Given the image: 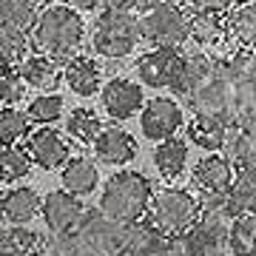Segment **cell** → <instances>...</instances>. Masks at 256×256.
<instances>
[{
    "label": "cell",
    "mask_w": 256,
    "mask_h": 256,
    "mask_svg": "<svg viewBox=\"0 0 256 256\" xmlns=\"http://www.w3.org/2000/svg\"><path fill=\"white\" fill-rule=\"evenodd\" d=\"M148 220L156 225L160 234L165 236H176L191 230L200 220V202L191 191L185 188H160L154 191L151 208H148Z\"/></svg>",
    "instance_id": "5"
},
{
    "label": "cell",
    "mask_w": 256,
    "mask_h": 256,
    "mask_svg": "<svg viewBox=\"0 0 256 256\" xmlns=\"http://www.w3.org/2000/svg\"><path fill=\"white\" fill-rule=\"evenodd\" d=\"M40 254L43 256H74V234H43L40 242Z\"/></svg>",
    "instance_id": "39"
},
{
    "label": "cell",
    "mask_w": 256,
    "mask_h": 256,
    "mask_svg": "<svg viewBox=\"0 0 256 256\" xmlns=\"http://www.w3.org/2000/svg\"><path fill=\"white\" fill-rule=\"evenodd\" d=\"M40 242H43V234L26 228V225H9V228L0 230V250H3V256L40 254Z\"/></svg>",
    "instance_id": "26"
},
{
    "label": "cell",
    "mask_w": 256,
    "mask_h": 256,
    "mask_svg": "<svg viewBox=\"0 0 256 256\" xmlns=\"http://www.w3.org/2000/svg\"><path fill=\"white\" fill-rule=\"evenodd\" d=\"M220 63L222 60H214L208 52H188L182 57V66H180V74H176V82L171 92H176L180 97H191L196 94L200 88H205L216 74H220Z\"/></svg>",
    "instance_id": "13"
},
{
    "label": "cell",
    "mask_w": 256,
    "mask_h": 256,
    "mask_svg": "<svg viewBox=\"0 0 256 256\" xmlns=\"http://www.w3.org/2000/svg\"><path fill=\"white\" fill-rule=\"evenodd\" d=\"M40 216L46 222L48 234H74L80 228L82 216H86V208L77 196L66 191H48L43 196V208H40Z\"/></svg>",
    "instance_id": "12"
},
{
    "label": "cell",
    "mask_w": 256,
    "mask_h": 256,
    "mask_svg": "<svg viewBox=\"0 0 256 256\" xmlns=\"http://www.w3.org/2000/svg\"><path fill=\"white\" fill-rule=\"evenodd\" d=\"M120 256H128V254H120Z\"/></svg>",
    "instance_id": "47"
},
{
    "label": "cell",
    "mask_w": 256,
    "mask_h": 256,
    "mask_svg": "<svg viewBox=\"0 0 256 256\" xmlns=\"http://www.w3.org/2000/svg\"><path fill=\"white\" fill-rule=\"evenodd\" d=\"M137 156V140L122 128H106L94 142V160L102 165H128Z\"/></svg>",
    "instance_id": "16"
},
{
    "label": "cell",
    "mask_w": 256,
    "mask_h": 256,
    "mask_svg": "<svg viewBox=\"0 0 256 256\" xmlns=\"http://www.w3.org/2000/svg\"><path fill=\"white\" fill-rule=\"evenodd\" d=\"M222 156L236 162L239 168H254L256 165V126H230Z\"/></svg>",
    "instance_id": "24"
},
{
    "label": "cell",
    "mask_w": 256,
    "mask_h": 256,
    "mask_svg": "<svg viewBox=\"0 0 256 256\" xmlns=\"http://www.w3.org/2000/svg\"><path fill=\"white\" fill-rule=\"evenodd\" d=\"M26 151L32 162L43 171H63L66 162L72 160V148L57 128H34L26 137Z\"/></svg>",
    "instance_id": "11"
},
{
    "label": "cell",
    "mask_w": 256,
    "mask_h": 256,
    "mask_svg": "<svg viewBox=\"0 0 256 256\" xmlns=\"http://www.w3.org/2000/svg\"><path fill=\"white\" fill-rule=\"evenodd\" d=\"M142 43L140 14L120 9H102L92 28V48L108 60H122Z\"/></svg>",
    "instance_id": "3"
},
{
    "label": "cell",
    "mask_w": 256,
    "mask_h": 256,
    "mask_svg": "<svg viewBox=\"0 0 256 256\" xmlns=\"http://www.w3.org/2000/svg\"><path fill=\"white\" fill-rule=\"evenodd\" d=\"M171 3H176V6H180V9H185L188 14L202 9V0H171Z\"/></svg>",
    "instance_id": "44"
},
{
    "label": "cell",
    "mask_w": 256,
    "mask_h": 256,
    "mask_svg": "<svg viewBox=\"0 0 256 256\" xmlns=\"http://www.w3.org/2000/svg\"><path fill=\"white\" fill-rule=\"evenodd\" d=\"M191 242H194V256H234V248H230V236H216V234H208L194 225L191 230Z\"/></svg>",
    "instance_id": "36"
},
{
    "label": "cell",
    "mask_w": 256,
    "mask_h": 256,
    "mask_svg": "<svg viewBox=\"0 0 256 256\" xmlns=\"http://www.w3.org/2000/svg\"><path fill=\"white\" fill-rule=\"evenodd\" d=\"M228 32L239 46L256 48V0H245L228 14Z\"/></svg>",
    "instance_id": "27"
},
{
    "label": "cell",
    "mask_w": 256,
    "mask_h": 256,
    "mask_svg": "<svg viewBox=\"0 0 256 256\" xmlns=\"http://www.w3.org/2000/svg\"><path fill=\"white\" fill-rule=\"evenodd\" d=\"M151 200H154V185L148 182V176H142L140 171H117L102 185L97 210L111 222L128 228L148 216Z\"/></svg>",
    "instance_id": "1"
},
{
    "label": "cell",
    "mask_w": 256,
    "mask_h": 256,
    "mask_svg": "<svg viewBox=\"0 0 256 256\" xmlns=\"http://www.w3.org/2000/svg\"><path fill=\"white\" fill-rule=\"evenodd\" d=\"M26 94V86L20 80L18 66H0V106L3 108H14Z\"/></svg>",
    "instance_id": "37"
},
{
    "label": "cell",
    "mask_w": 256,
    "mask_h": 256,
    "mask_svg": "<svg viewBox=\"0 0 256 256\" xmlns=\"http://www.w3.org/2000/svg\"><path fill=\"white\" fill-rule=\"evenodd\" d=\"M68 6L74 12H97L106 9V0H68Z\"/></svg>",
    "instance_id": "43"
},
{
    "label": "cell",
    "mask_w": 256,
    "mask_h": 256,
    "mask_svg": "<svg viewBox=\"0 0 256 256\" xmlns=\"http://www.w3.org/2000/svg\"><path fill=\"white\" fill-rule=\"evenodd\" d=\"M234 122H236V126H256V82L236 86Z\"/></svg>",
    "instance_id": "38"
},
{
    "label": "cell",
    "mask_w": 256,
    "mask_h": 256,
    "mask_svg": "<svg viewBox=\"0 0 256 256\" xmlns=\"http://www.w3.org/2000/svg\"><path fill=\"white\" fill-rule=\"evenodd\" d=\"M188 12L171 0H156L140 12V37L154 48H180L188 43Z\"/></svg>",
    "instance_id": "4"
},
{
    "label": "cell",
    "mask_w": 256,
    "mask_h": 256,
    "mask_svg": "<svg viewBox=\"0 0 256 256\" xmlns=\"http://www.w3.org/2000/svg\"><path fill=\"white\" fill-rule=\"evenodd\" d=\"M230 202L236 210V220L245 214L256 216V165L254 168H239L234 188H230Z\"/></svg>",
    "instance_id": "28"
},
{
    "label": "cell",
    "mask_w": 256,
    "mask_h": 256,
    "mask_svg": "<svg viewBox=\"0 0 256 256\" xmlns=\"http://www.w3.org/2000/svg\"><path fill=\"white\" fill-rule=\"evenodd\" d=\"M222 63H225L228 77L236 82V86L256 82V48L239 46V48H234V52L228 54V60H222Z\"/></svg>",
    "instance_id": "32"
},
{
    "label": "cell",
    "mask_w": 256,
    "mask_h": 256,
    "mask_svg": "<svg viewBox=\"0 0 256 256\" xmlns=\"http://www.w3.org/2000/svg\"><path fill=\"white\" fill-rule=\"evenodd\" d=\"M82 37H86V23L80 12L63 3H52L46 9H40L34 23V46L40 48V54L52 57L54 63L60 60L68 63L80 52Z\"/></svg>",
    "instance_id": "2"
},
{
    "label": "cell",
    "mask_w": 256,
    "mask_h": 256,
    "mask_svg": "<svg viewBox=\"0 0 256 256\" xmlns=\"http://www.w3.org/2000/svg\"><path fill=\"white\" fill-rule=\"evenodd\" d=\"M28 126H32L28 117L20 114L18 108H0V146H18V140L28 137Z\"/></svg>",
    "instance_id": "35"
},
{
    "label": "cell",
    "mask_w": 256,
    "mask_h": 256,
    "mask_svg": "<svg viewBox=\"0 0 256 256\" xmlns=\"http://www.w3.org/2000/svg\"><path fill=\"white\" fill-rule=\"evenodd\" d=\"M151 3H156V0H106V9H120V12H134V14H140Z\"/></svg>",
    "instance_id": "41"
},
{
    "label": "cell",
    "mask_w": 256,
    "mask_h": 256,
    "mask_svg": "<svg viewBox=\"0 0 256 256\" xmlns=\"http://www.w3.org/2000/svg\"><path fill=\"white\" fill-rule=\"evenodd\" d=\"M234 102H236V82L228 77L225 63H220V74L205 88L188 97V108L194 111V117H222L234 122Z\"/></svg>",
    "instance_id": "7"
},
{
    "label": "cell",
    "mask_w": 256,
    "mask_h": 256,
    "mask_svg": "<svg viewBox=\"0 0 256 256\" xmlns=\"http://www.w3.org/2000/svg\"><path fill=\"white\" fill-rule=\"evenodd\" d=\"M43 208V196L28 188V185H14L12 191L3 194V220L9 225H28Z\"/></svg>",
    "instance_id": "18"
},
{
    "label": "cell",
    "mask_w": 256,
    "mask_h": 256,
    "mask_svg": "<svg viewBox=\"0 0 256 256\" xmlns=\"http://www.w3.org/2000/svg\"><path fill=\"white\" fill-rule=\"evenodd\" d=\"M100 102L111 120H131L146 108V92H142V86L126 80V77H111L102 86Z\"/></svg>",
    "instance_id": "10"
},
{
    "label": "cell",
    "mask_w": 256,
    "mask_h": 256,
    "mask_svg": "<svg viewBox=\"0 0 256 256\" xmlns=\"http://www.w3.org/2000/svg\"><path fill=\"white\" fill-rule=\"evenodd\" d=\"M182 57L185 54L180 48H148L137 60L134 72H137L140 82L148 88H174Z\"/></svg>",
    "instance_id": "8"
},
{
    "label": "cell",
    "mask_w": 256,
    "mask_h": 256,
    "mask_svg": "<svg viewBox=\"0 0 256 256\" xmlns=\"http://www.w3.org/2000/svg\"><path fill=\"white\" fill-rule=\"evenodd\" d=\"M230 126L234 122L222 120V117H194L191 126H188V140H191L194 146L210 151V154H222Z\"/></svg>",
    "instance_id": "23"
},
{
    "label": "cell",
    "mask_w": 256,
    "mask_h": 256,
    "mask_svg": "<svg viewBox=\"0 0 256 256\" xmlns=\"http://www.w3.org/2000/svg\"><path fill=\"white\" fill-rule=\"evenodd\" d=\"M0 256H3V250H0Z\"/></svg>",
    "instance_id": "50"
},
{
    "label": "cell",
    "mask_w": 256,
    "mask_h": 256,
    "mask_svg": "<svg viewBox=\"0 0 256 256\" xmlns=\"http://www.w3.org/2000/svg\"><path fill=\"white\" fill-rule=\"evenodd\" d=\"M26 117L28 122H37L40 128H52V122L63 117V97L60 94H37L34 100L28 102Z\"/></svg>",
    "instance_id": "33"
},
{
    "label": "cell",
    "mask_w": 256,
    "mask_h": 256,
    "mask_svg": "<svg viewBox=\"0 0 256 256\" xmlns=\"http://www.w3.org/2000/svg\"><path fill=\"white\" fill-rule=\"evenodd\" d=\"M188 40H194L200 52H210V48H225V43L230 40L228 20L216 18L210 12H191L188 18Z\"/></svg>",
    "instance_id": "15"
},
{
    "label": "cell",
    "mask_w": 256,
    "mask_h": 256,
    "mask_svg": "<svg viewBox=\"0 0 256 256\" xmlns=\"http://www.w3.org/2000/svg\"><path fill=\"white\" fill-rule=\"evenodd\" d=\"M165 245H168V236L160 234L148 216L134 222V225H128L126 236H122V254L128 256H154L160 250H165Z\"/></svg>",
    "instance_id": "20"
},
{
    "label": "cell",
    "mask_w": 256,
    "mask_h": 256,
    "mask_svg": "<svg viewBox=\"0 0 256 256\" xmlns=\"http://www.w3.org/2000/svg\"><path fill=\"white\" fill-rule=\"evenodd\" d=\"M165 256H194V242L191 234H176V236H168V245H165Z\"/></svg>",
    "instance_id": "40"
},
{
    "label": "cell",
    "mask_w": 256,
    "mask_h": 256,
    "mask_svg": "<svg viewBox=\"0 0 256 256\" xmlns=\"http://www.w3.org/2000/svg\"><path fill=\"white\" fill-rule=\"evenodd\" d=\"M48 6H52V0H48Z\"/></svg>",
    "instance_id": "49"
},
{
    "label": "cell",
    "mask_w": 256,
    "mask_h": 256,
    "mask_svg": "<svg viewBox=\"0 0 256 256\" xmlns=\"http://www.w3.org/2000/svg\"><path fill=\"white\" fill-rule=\"evenodd\" d=\"M0 222H6L3 220V194H0Z\"/></svg>",
    "instance_id": "45"
},
{
    "label": "cell",
    "mask_w": 256,
    "mask_h": 256,
    "mask_svg": "<svg viewBox=\"0 0 256 256\" xmlns=\"http://www.w3.org/2000/svg\"><path fill=\"white\" fill-rule=\"evenodd\" d=\"M236 168L222 154H208L194 165V182L200 194H230Z\"/></svg>",
    "instance_id": "14"
},
{
    "label": "cell",
    "mask_w": 256,
    "mask_h": 256,
    "mask_svg": "<svg viewBox=\"0 0 256 256\" xmlns=\"http://www.w3.org/2000/svg\"><path fill=\"white\" fill-rule=\"evenodd\" d=\"M28 40L26 32L12 26H0V66H20L28 57Z\"/></svg>",
    "instance_id": "30"
},
{
    "label": "cell",
    "mask_w": 256,
    "mask_h": 256,
    "mask_svg": "<svg viewBox=\"0 0 256 256\" xmlns=\"http://www.w3.org/2000/svg\"><path fill=\"white\" fill-rule=\"evenodd\" d=\"M239 3H245V0H239Z\"/></svg>",
    "instance_id": "48"
},
{
    "label": "cell",
    "mask_w": 256,
    "mask_h": 256,
    "mask_svg": "<svg viewBox=\"0 0 256 256\" xmlns=\"http://www.w3.org/2000/svg\"><path fill=\"white\" fill-rule=\"evenodd\" d=\"M126 228L102 216L100 210H86L80 228L74 230V256H120Z\"/></svg>",
    "instance_id": "6"
},
{
    "label": "cell",
    "mask_w": 256,
    "mask_h": 256,
    "mask_svg": "<svg viewBox=\"0 0 256 256\" xmlns=\"http://www.w3.org/2000/svg\"><path fill=\"white\" fill-rule=\"evenodd\" d=\"M32 256H43V254H32Z\"/></svg>",
    "instance_id": "46"
},
{
    "label": "cell",
    "mask_w": 256,
    "mask_h": 256,
    "mask_svg": "<svg viewBox=\"0 0 256 256\" xmlns=\"http://www.w3.org/2000/svg\"><path fill=\"white\" fill-rule=\"evenodd\" d=\"M60 182H63V191L82 200L88 194L97 191L100 185V171H97V162L94 160H86V156H74L66 162V168L60 171Z\"/></svg>",
    "instance_id": "19"
},
{
    "label": "cell",
    "mask_w": 256,
    "mask_h": 256,
    "mask_svg": "<svg viewBox=\"0 0 256 256\" xmlns=\"http://www.w3.org/2000/svg\"><path fill=\"white\" fill-rule=\"evenodd\" d=\"M236 9V0H202V12H210L216 18H225Z\"/></svg>",
    "instance_id": "42"
},
{
    "label": "cell",
    "mask_w": 256,
    "mask_h": 256,
    "mask_svg": "<svg viewBox=\"0 0 256 256\" xmlns=\"http://www.w3.org/2000/svg\"><path fill=\"white\" fill-rule=\"evenodd\" d=\"M37 14H40L37 0H0V26L28 32L34 28Z\"/></svg>",
    "instance_id": "29"
},
{
    "label": "cell",
    "mask_w": 256,
    "mask_h": 256,
    "mask_svg": "<svg viewBox=\"0 0 256 256\" xmlns=\"http://www.w3.org/2000/svg\"><path fill=\"white\" fill-rule=\"evenodd\" d=\"M154 168L165 182H174L188 168V142L182 137H171L156 142L154 148Z\"/></svg>",
    "instance_id": "22"
},
{
    "label": "cell",
    "mask_w": 256,
    "mask_h": 256,
    "mask_svg": "<svg viewBox=\"0 0 256 256\" xmlns=\"http://www.w3.org/2000/svg\"><path fill=\"white\" fill-rule=\"evenodd\" d=\"M18 74L26 88H37V92H46V94H52V88H57V82L63 80V72L46 54H28L18 66Z\"/></svg>",
    "instance_id": "21"
},
{
    "label": "cell",
    "mask_w": 256,
    "mask_h": 256,
    "mask_svg": "<svg viewBox=\"0 0 256 256\" xmlns=\"http://www.w3.org/2000/svg\"><path fill=\"white\" fill-rule=\"evenodd\" d=\"M63 80L66 86L72 88L77 97H94L97 92H102V68L97 60H92V57H74V60H68L63 68Z\"/></svg>",
    "instance_id": "17"
},
{
    "label": "cell",
    "mask_w": 256,
    "mask_h": 256,
    "mask_svg": "<svg viewBox=\"0 0 256 256\" xmlns=\"http://www.w3.org/2000/svg\"><path fill=\"white\" fill-rule=\"evenodd\" d=\"M140 128L148 140L162 142V140L176 137V131L182 128V108L171 97H151L146 108L140 114Z\"/></svg>",
    "instance_id": "9"
},
{
    "label": "cell",
    "mask_w": 256,
    "mask_h": 256,
    "mask_svg": "<svg viewBox=\"0 0 256 256\" xmlns=\"http://www.w3.org/2000/svg\"><path fill=\"white\" fill-rule=\"evenodd\" d=\"M230 248L234 256H256V216L245 214L230 228Z\"/></svg>",
    "instance_id": "34"
},
{
    "label": "cell",
    "mask_w": 256,
    "mask_h": 256,
    "mask_svg": "<svg viewBox=\"0 0 256 256\" xmlns=\"http://www.w3.org/2000/svg\"><path fill=\"white\" fill-rule=\"evenodd\" d=\"M32 156H28L26 148L12 146V148H0V180L3 182H18V180H26L28 171H32Z\"/></svg>",
    "instance_id": "31"
},
{
    "label": "cell",
    "mask_w": 256,
    "mask_h": 256,
    "mask_svg": "<svg viewBox=\"0 0 256 256\" xmlns=\"http://www.w3.org/2000/svg\"><path fill=\"white\" fill-rule=\"evenodd\" d=\"M66 131H68V137L74 142H80V146H94L100 134L106 131L102 126V117L97 114L94 108H74L68 117H66Z\"/></svg>",
    "instance_id": "25"
}]
</instances>
